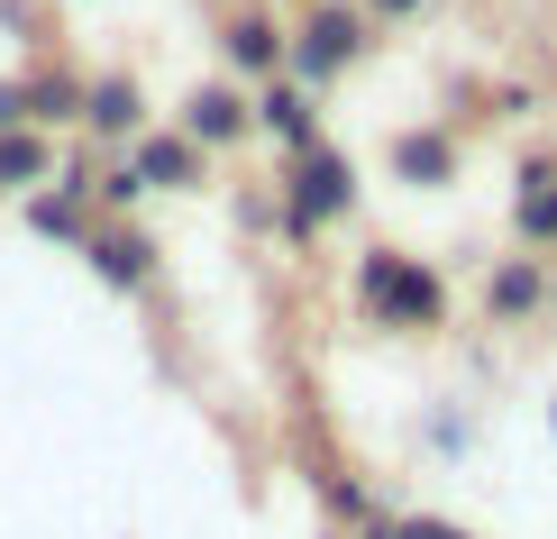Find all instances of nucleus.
<instances>
[{"label": "nucleus", "instance_id": "nucleus-1", "mask_svg": "<svg viewBox=\"0 0 557 539\" xmlns=\"http://www.w3.org/2000/svg\"><path fill=\"white\" fill-rule=\"evenodd\" d=\"M347 293H357V311L375 320V330H393V339H430V330H448V274H438L430 256L393 247V238L357 256Z\"/></svg>", "mask_w": 557, "mask_h": 539}, {"label": "nucleus", "instance_id": "nucleus-2", "mask_svg": "<svg viewBox=\"0 0 557 539\" xmlns=\"http://www.w3.org/2000/svg\"><path fill=\"white\" fill-rule=\"evenodd\" d=\"M357 166L320 137V147H301V156H284V183H274V229H284L293 247H311L320 229H338L347 210H357Z\"/></svg>", "mask_w": 557, "mask_h": 539}, {"label": "nucleus", "instance_id": "nucleus-3", "mask_svg": "<svg viewBox=\"0 0 557 539\" xmlns=\"http://www.w3.org/2000/svg\"><path fill=\"white\" fill-rule=\"evenodd\" d=\"M366 46H375V19H366V10H347V0H311V19L284 37V83H301L320 101L347 64H366Z\"/></svg>", "mask_w": 557, "mask_h": 539}, {"label": "nucleus", "instance_id": "nucleus-4", "mask_svg": "<svg viewBox=\"0 0 557 539\" xmlns=\"http://www.w3.org/2000/svg\"><path fill=\"white\" fill-rule=\"evenodd\" d=\"M457 166H467L457 128H393V137H384V174L403 183V193H448Z\"/></svg>", "mask_w": 557, "mask_h": 539}, {"label": "nucleus", "instance_id": "nucleus-5", "mask_svg": "<svg viewBox=\"0 0 557 539\" xmlns=\"http://www.w3.org/2000/svg\"><path fill=\"white\" fill-rule=\"evenodd\" d=\"M74 256L101 274L110 293H147V284H156V238H147L137 220H91V238H83Z\"/></svg>", "mask_w": 557, "mask_h": 539}, {"label": "nucleus", "instance_id": "nucleus-6", "mask_svg": "<svg viewBox=\"0 0 557 539\" xmlns=\"http://www.w3.org/2000/svg\"><path fill=\"white\" fill-rule=\"evenodd\" d=\"M183 137H193L201 156L211 147H238L247 128H257V91L247 83H201V91H183V120H174Z\"/></svg>", "mask_w": 557, "mask_h": 539}, {"label": "nucleus", "instance_id": "nucleus-7", "mask_svg": "<svg viewBox=\"0 0 557 539\" xmlns=\"http://www.w3.org/2000/svg\"><path fill=\"white\" fill-rule=\"evenodd\" d=\"M201 166H211V156H201L183 128H147V137H128V174L147 183V193H193Z\"/></svg>", "mask_w": 557, "mask_h": 539}, {"label": "nucleus", "instance_id": "nucleus-8", "mask_svg": "<svg viewBox=\"0 0 557 539\" xmlns=\"http://www.w3.org/2000/svg\"><path fill=\"white\" fill-rule=\"evenodd\" d=\"M512 238L530 256L557 247V156H521V174H512Z\"/></svg>", "mask_w": 557, "mask_h": 539}, {"label": "nucleus", "instance_id": "nucleus-9", "mask_svg": "<svg viewBox=\"0 0 557 539\" xmlns=\"http://www.w3.org/2000/svg\"><path fill=\"white\" fill-rule=\"evenodd\" d=\"M220 56H228V83H274L284 74V28H274L265 10H238L220 28Z\"/></svg>", "mask_w": 557, "mask_h": 539}, {"label": "nucleus", "instance_id": "nucleus-10", "mask_svg": "<svg viewBox=\"0 0 557 539\" xmlns=\"http://www.w3.org/2000/svg\"><path fill=\"white\" fill-rule=\"evenodd\" d=\"M83 128L91 137H147V91H137V74H91L83 83Z\"/></svg>", "mask_w": 557, "mask_h": 539}, {"label": "nucleus", "instance_id": "nucleus-11", "mask_svg": "<svg viewBox=\"0 0 557 539\" xmlns=\"http://www.w3.org/2000/svg\"><path fill=\"white\" fill-rule=\"evenodd\" d=\"M540 302H548V266H540V256H530V247L521 256H494V274H484V311H494L503 330H521Z\"/></svg>", "mask_w": 557, "mask_h": 539}, {"label": "nucleus", "instance_id": "nucleus-12", "mask_svg": "<svg viewBox=\"0 0 557 539\" xmlns=\"http://www.w3.org/2000/svg\"><path fill=\"white\" fill-rule=\"evenodd\" d=\"M257 128H265L284 156H301V147H320V137H330V128H320V110H311V91H301V83H284V74L257 91Z\"/></svg>", "mask_w": 557, "mask_h": 539}, {"label": "nucleus", "instance_id": "nucleus-13", "mask_svg": "<svg viewBox=\"0 0 557 539\" xmlns=\"http://www.w3.org/2000/svg\"><path fill=\"white\" fill-rule=\"evenodd\" d=\"M18 91H28V128H83V74H18Z\"/></svg>", "mask_w": 557, "mask_h": 539}, {"label": "nucleus", "instance_id": "nucleus-14", "mask_svg": "<svg viewBox=\"0 0 557 539\" xmlns=\"http://www.w3.org/2000/svg\"><path fill=\"white\" fill-rule=\"evenodd\" d=\"M37 183H55V137L46 128H10L0 137V193H37Z\"/></svg>", "mask_w": 557, "mask_h": 539}, {"label": "nucleus", "instance_id": "nucleus-15", "mask_svg": "<svg viewBox=\"0 0 557 539\" xmlns=\"http://www.w3.org/2000/svg\"><path fill=\"white\" fill-rule=\"evenodd\" d=\"M366 539H484V530H467L457 522V512H375V522H366Z\"/></svg>", "mask_w": 557, "mask_h": 539}, {"label": "nucleus", "instance_id": "nucleus-16", "mask_svg": "<svg viewBox=\"0 0 557 539\" xmlns=\"http://www.w3.org/2000/svg\"><path fill=\"white\" fill-rule=\"evenodd\" d=\"M467 439H475L467 412H430V449H457V457H467Z\"/></svg>", "mask_w": 557, "mask_h": 539}, {"label": "nucleus", "instance_id": "nucleus-17", "mask_svg": "<svg viewBox=\"0 0 557 539\" xmlns=\"http://www.w3.org/2000/svg\"><path fill=\"white\" fill-rule=\"evenodd\" d=\"M10 128H28V91H18V83H0V137H10Z\"/></svg>", "mask_w": 557, "mask_h": 539}, {"label": "nucleus", "instance_id": "nucleus-18", "mask_svg": "<svg viewBox=\"0 0 557 539\" xmlns=\"http://www.w3.org/2000/svg\"><path fill=\"white\" fill-rule=\"evenodd\" d=\"M421 0H366V19H411Z\"/></svg>", "mask_w": 557, "mask_h": 539}, {"label": "nucleus", "instance_id": "nucleus-19", "mask_svg": "<svg viewBox=\"0 0 557 539\" xmlns=\"http://www.w3.org/2000/svg\"><path fill=\"white\" fill-rule=\"evenodd\" d=\"M548 439H557V403H548Z\"/></svg>", "mask_w": 557, "mask_h": 539}]
</instances>
